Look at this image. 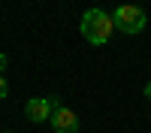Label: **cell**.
Masks as SVG:
<instances>
[{"instance_id": "5", "label": "cell", "mask_w": 151, "mask_h": 133, "mask_svg": "<svg viewBox=\"0 0 151 133\" xmlns=\"http://www.w3.org/2000/svg\"><path fill=\"white\" fill-rule=\"evenodd\" d=\"M6 94H9V82H6L3 76H0V100H3V97H6Z\"/></svg>"}, {"instance_id": "3", "label": "cell", "mask_w": 151, "mask_h": 133, "mask_svg": "<svg viewBox=\"0 0 151 133\" xmlns=\"http://www.w3.org/2000/svg\"><path fill=\"white\" fill-rule=\"evenodd\" d=\"M55 112H58V103L48 100V97H33V100H27V106H24V115H27V121H33V124L52 121Z\"/></svg>"}, {"instance_id": "1", "label": "cell", "mask_w": 151, "mask_h": 133, "mask_svg": "<svg viewBox=\"0 0 151 133\" xmlns=\"http://www.w3.org/2000/svg\"><path fill=\"white\" fill-rule=\"evenodd\" d=\"M112 30H115V21H112V15L109 12H103V9H88L85 15H82V36L91 45H103V42H109L112 40Z\"/></svg>"}, {"instance_id": "6", "label": "cell", "mask_w": 151, "mask_h": 133, "mask_svg": "<svg viewBox=\"0 0 151 133\" xmlns=\"http://www.w3.org/2000/svg\"><path fill=\"white\" fill-rule=\"evenodd\" d=\"M3 70H6V55H0V76H3Z\"/></svg>"}, {"instance_id": "2", "label": "cell", "mask_w": 151, "mask_h": 133, "mask_svg": "<svg viewBox=\"0 0 151 133\" xmlns=\"http://www.w3.org/2000/svg\"><path fill=\"white\" fill-rule=\"evenodd\" d=\"M112 21L121 33H139L145 27V9L142 6H118L112 12Z\"/></svg>"}, {"instance_id": "7", "label": "cell", "mask_w": 151, "mask_h": 133, "mask_svg": "<svg viewBox=\"0 0 151 133\" xmlns=\"http://www.w3.org/2000/svg\"><path fill=\"white\" fill-rule=\"evenodd\" d=\"M145 97H148V100H151V82L145 85Z\"/></svg>"}, {"instance_id": "4", "label": "cell", "mask_w": 151, "mask_h": 133, "mask_svg": "<svg viewBox=\"0 0 151 133\" xmlns=\"http://www.w3.org/2000/svg\"><path fill=\"white\" fill-rule=\"evenodd\" d=\"M52 127H55V133H79V118H76L73 109L58 106V112L52 115Z\"/></svg>"}]
</instances>
